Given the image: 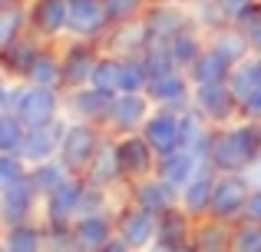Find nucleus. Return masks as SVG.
<instances>
[{"mask_svg":"<svg viewBox=\"0 0 261 252\" xmlns=\"http://www.w3.org/2000/svg\"><path fill=\"white\" fill-rule=\"evenodd\" d=\"M23 83H37V86H53L63 90V63H60V43H43V50L37 53L30 73Z\"/></svg>","mask_w":261,"mask_h":252,"instance_id":"c85d7f7f","label":"nucleus"},{"mask_svg":"<svg viewBox=\"0 0 261 252\" xmlns=\"http://www.w3.org/2000/svg\"><path fill=\"white\" fill-rule=\"evenodd\" d=\"M142 140L155 149V156H166L178 149V110H166V106H155L152 117L142 126Z\"/></svg>","mask_w":261,"mask_h":252,"instance_id":"5701e85b","label":"nucleus"},{"mask_svg":"<svg viewBox=\"0 0 261 252\" xmlns=\"http://www.w3.org/2000/svg\"><path fill=\"white\" fill-rule=\"evenodd\" d=\"M106 33H109V17L102 0H70V37L102 43Z\"/></svg>","mask_w":261,"mask_h":252,"instance_id":"a211bd4d","label":"nucleus"},{"mask_svg":"<svg viewBox=\"0 0 261 252\" xmlns=\"http://www.w3.org/2000/svg\"><path fill=\"white\" fill-rule=\"evenodd\" d=\"M231 252H261V222H235L231 233Z\"/></svg>","mask_w":261,"mask_h":252,"instance_id":"ea45409f","label":"nucleus"},{"mask_svg":"<svg viewBox=\"0 0 261 252\" xmlns=\"http://www.w3.org/2000/svg\"><path fill=\"white\" fill-rule=\"evenodd\" d=\"M116 236L113 213H96V216H80L70 226V242L76 252H96Z\"/></svg>","mask_w":261,"mask_h":252,"instance_id":"6ab92c4d","label":"nucleus"},{"mask_svg":"<svg viewBox=\"0 0 261 252\" xmlns=\"http://www.w3.org/2000/svg\"><path fill=\"white\" fill-rule=\"evenodd\" d=\"M109 110H113V93H102L96 86H80V90L63 93V117L76 123L106 126Z\"/></svg>","mask_w":261,"mask_h":252,"instance_id":"9b49d317","label":"nucleus"},{"mask_svg":"<svg viewBox=\"0 0 261 252\" xmlns=\"http://www.w3.org/2000/svg\"><path fill=\"white\" fill-rule=\"evenodd\" d=\"M202 166H205V153L202 149L178 146V149H172V153L159 156V169H155V173H159L166 182H172L175 189H182V186H189L192 176H195Z\"/></svg>","mask_w":261,"mask_h":252,"instance_id":"b1692460","label":"nucleus"},{"mask_svg":"<svg viewBox=\"0 0 261 252\" xmlns=\"http://www.w3.org/2000/svg\"><path fill=\"white\" fill-rule=\"evenodd\" d=\"M208 4L218 10V17H222L225 24H242L261 0H208Z\"/></svg>","mask_w":261,"mask_h":252,"instance_id":"79ce46f5","label":"nucleus"},{"mask_svg":"<svg viewBox=\"0 0 261 252\" xmlns=\"http://www.w3.org/2000/svg\"><path fill=\"white\" fill-rule=\"evenodd\" d=\"M83 179L89 182V186H96V189H109V193H116L119 199L126 196V176H122L119 153H116V140H113V136H106L102 149L93 156V163L86 166Z\"/></svg>","mask_w":261,"mask_h":252,"instance_id":"2eb2a0df","label":"nucleus"},{"mask_svg":"<svg viewBox=\"0 0 261 252\" xmlns=\"http://www.w3.org/2000/svg\"><path fill=\"white\" fill-rule=\"evenodd\" d=\"M106 4V17H109V27L116 24H129V20H139L142 13L149 10L152 0H102Z\"/></svg>","mask_w":261,"mask_h":252,"instance_id":"58836bf2","label":"nucleus"},{"mask_svg":"<svg viewBox=\"0 0 261 252\" xmlns=\"http://www.w3.org/2000/svg\"><path fill=\"white\" fill-rule=\"evenodd\" d=\"M248 176H251V182H258V186H261V159L255 163V166H251V173H248Z\"/></svg>","mask_w":261,"mask_h":252,"instance_id":"de8ad7c7","label":"nucleus"},{"mask_svg":"<svg viewBox=\"0 0 261 252\" xmlns=\"http://www.w3.org/2000/svg\"><path fill=\"white\" fill-rule=\"evenodd\" d=\"M43 213V196L37 193V186L30 182V176L20 182H13L10 189L0 193V216H4V229L7 226H20V222H33Z\"/></svg>","mask_w":261,"mask_h":252,"instance_id":"f8f14e48","label":"nucleus"},{"mask_svg":"<svg viewBox=\"0 0 261 252\" xmlns=\"http://www.w3.org/2000/svg\"><path fill=\"white\" fill-rule=\"evenodd\" d=\"M242 219L261 222V186H258V182L251 186V193H248V202H245V216H242Z\"/></svg>","mask_w":261,"mask_h":252,"instance_id":"37998d69","label":"nucleus"},{"mask_svg":"<svg viewBox=\"0 0 261 252\" xmlns=\"http://www.w3.org/2000/svg\"><path fill=\"white\" fill-rule=\"evenodd\" d=\"M242 120H255V123H261V83L255 86V93L242 103Z\"/></svg>","mask_w":261,"mask_h":252,"instance_id":"a18cd8bd","label":"nucleus"},{"mask_svg":"<svg viewBox=\"0 0 261 252\" xmlns=\"http://www.w3.org/2000/svg\"><path fill=\"white\" fill-rule=\"evenodd\" d=\"M30 33L43 43H63L70 37V0H30Z\"/></svg>","mask_w":261,"mask_h":252,"instance_id":"1a4fd4ad","label":"nucleus"},{"mask_svg":"<svg viewBox=\"0 0 261 252\" xmlns=\"http://www.w3.org/2000/svg\"><path fill=\"white\" fill-rule=\"evenodd\" d=\"M152 4H185V0H152Z\"/></svg>","mask_w":261,"mask_h":252,"instance_id":"864d4df0","label":"nucleus"},{"mask_svg":"<svg viewBox=\"0 0 261 252\" xmlns=\"http://www.w3.org/2000/svg\"><path fill=\"white\" fill-rule=\"evenodd\" d=\"M70 176L73 173L63 166V159H50V163H40V166H30V182L37 186V193L43 196V199L50 193H57Z\"/></svg>","mask_w":261,"mask_h":252,"instance_id":"f704fd0d","label":"nucleus"},{"mask_svg":"<svg viewBox=\"0 0 261 252\" xmlns=\"http://www.w3.org/2000/svg\"><path fill=\"white\" fill-rule=\"evenodd\" d=\"M231 233H235V226L215 219V216H205V219H195L192 246L198 252H231Z\"/></svg>","mask_w":261,"mask_h":252,"instance_id":"cd10ccee","label":"nucleus"},{"mask_svg":"<svg viewBox=\"0 0 261 252\" xmlns=\"http://www.w3.org/2000/svg\"><path fill=\"white\" fill-rule=\"evenodd\" d=\"M146 97L155 106H166V110H185L192 103V80L185 70H172L166 77H152Z\"/></svg>","mask_w":261,"mask_h":252,"instance_id":"aec40b11","label":"nucleus"},{"mask_svg":"<svg viewBox=\"0 0 261 252\" xmlns=\"http://www.w3.org/2000/svg\"><path fill=\"white\" fill-rule=\"evenodd\" d=\"M27 176H30V166H27L20 156H13V153H0V193H4V189H10L13 182L27 179Z\"/></svg>","mask_w":261,"mask_h":252,"instance_id":"a19ab883","label":"nucleus"},{"mask_svg":"<svg viewBox=\"0 0 261 252\" xmlns=\"http://www.w3.org/2000/svg\"><path fill=\"white\" fill-rule=\"evenodd\" d=\"M192 106L205 117L208 126H228L242 117V103L231 93L228 80L225 83H205V86H192Z\"/></svg>","mask_w":261,"mask_h":252,"instance_id":"0eeeda50","label":"nucleus"},{"mask_svg":"<svg viewBox=\"0 0 261 252\" xmlns=\"http://www.w3.org/2000/svg\"><path fill=\"white\" fill-rule=\"evenodd\" d=\"M10 113L20 120L27 129L50 126L63 117V90L53 86H37V83H17Z\"/></svg>","mask_w":261,"mask_h":252,"instance_id":"f257e3e1","label":"nucleus"},{"mask_svg":"<svg viewBox=\"0 0 261 252\" xmlns=\"http://www.w3.org/2000/svg\"><path fill=\"white\" fill-rule=\"evenodd\" d=\"M185 4L192 7V10H195V7H202V4H208V0H185Z\"/></svg>","mask_w":261,"mask_h":252,"instance_id":"8fccbe9b","label":"nucleus"},{"mask_svg":"<svg viewBox=\"0 0 261 252\" xmlns=\"http://www.w3.org/2000/svg\"><path fill=\"white\" fill-rule=\"evenodd\" d=\"M99 57H102V43H96V40H80V37H66L63 43H60L63 93L66 90H80V86H89Z\"/></svg>","mask_w":261,"mask_h":252,"instance_id":"20e7f679","label":"nucleus"},{"mask_svg":"<svg viewBox=\"0 0 261 252\" xmlns=\"http://www.w3.org/2000/svg\"><path fill=\"white\" fill-rule=\"evenodd\" d=\"M30 33V13L27 4H4L0 7V50L17 43L20 37Z\"/></svg>","mask_w":261,"mask_h":252,"instance_id":"72a5a7b5","label":"nucleus"},{"mask_svg":"<svg viewBox=\"0 0 261 252\" xmlns=\"http://www.w3.org/2000/svg\"><path fill=\"white\" fill-rule=\"evenodd\" d=\"M189 80L192 86H205V83H225L231 73V63L222 57V53L215 50V47H205L202 53H198V60L189 66Z\"/></svg>","mask_w":261,"mask_h":252,"instance_id":"7c9ffc66","label":"nucleus"},{"mask_svg":"<svg viewBox=\"0 0 261 252\" xmlns=\"http://www.w3.org/2000/svg\"><path fill=\"white\" fill-rule=\"evenodd\" d=\"M251 176L248 173H218L215 179V193H212V213L215 219L228 222H242L245 216V202H248V193H251Z\"/></svg>","mask_w":261,"mask_h":252,"instance_id":"423d86ee","label":"nucleus"},{"mask_svg":"<svg viewBox=\"0 0 261 252\" xmlns=\"http://www.w3.org/2000/svg\"><path fill=\"white\" fill-rule=\"evenodd\" d=\"M142 20H146V27H149V37L169 43L175 33H182L185 27L195 24V10H192L189 4H149V10L142 13Z\"/></svg>","mask_w":261,"mask_h":252,"instance_id":"dca6fc26","label":"nucleus"},{"mask_svg":"<svg viewBox=\"0 0 261 252\" xmlns=\"http://www.w3.org/2000/svg\"><path fill=\"white\" fill-rule=\"evenodd\" d=\"M0 246L7 252H50V229H46L43 219L7 226L4 236H0Z\"/></svg>","mask_w":261,"mask_h":252,"instance_id":"393cba45","label":"nucleus"},{"mask_svg":"<svg viewBox=\"0 0 261 252\" xmlns=\"http://www.w3.org/2000/svg\"><path fill=\"white\" fill-rule=\"evenodd\" d=\"M83 189H86L83 176H70L57 193H50L43 199L40 219L46 222L50 233H70V226L76 222V213H80V196H83Z\"/></svg>","mask_w":261,"mask_h":252,"instance_id":"6e6552de","label":"nucleus"},{"mask_svg":"<svg viewBox=\"0 0 261 252\" xmlns=\"http://www.w3.org/2000/svg\"><path fill=\"white\" fill-rule=\"evenodd\" d=\"M258 83H261V57H258V53H251V57H245L242 63L231 66L228 86H231V93L238 97V103H245V100L255 93Z\"/></svg>","mask_w":261,"mask_h":252,"instance_id":"473e14b6","label":"nucleus"},{"mask_svg":"<svg viewBox=\"0 0 261 252\" xmlns=\"http://www.w3.org/2000/svg\"><path fill=\"white\" fill-rule=\"evenodd\" d=\"M175 252H198V249H195V246L189 242V246H182V249H175Z\"/></svg>","mask_w":261,"mask_h":252,"instance_id":"3c124183","label":"nucleus"},{"mask_svg":"<svg viewBox=\"0 0 261 252\" xmlns=\"http://www.w3.org/2000/svg\"><path fill=\"white\" fill-rule=\"evenodd\" d=\"M96 252H136V249H133V246H126V242H122L119 236H113V239H109L106 246H102V249H96Z\"/></svg>","mask_w":261,"mask_h":252,"instance_id":"49530a36","label":"nucleus"},{"mask_svg":"<svg viewBox=\"0 0 261 252\" xmlns=\"http://www.w3.org/2000/svg\"><path fill=\"white\" fill-rule=\"evenodd\" d=\"M66 123L70 120L60 117L57 123L50 126H40V129H27V140L20 146V159L27 166H40V163H50L60 156V143H63V133H66Z\"/></svg>","mask_w":261,"mask_h":252,"instance_id":"f3484780","label":"nucleus"},{"mask_svg":"<svg viewBox=\"0 0 261 252\" xmlns=\"http://www.w3.org/2000/svg\"><path fill=\"white\" fill-rule=\"evenodd\" d=\"M192 233H195V219L182 206H172L159 216V236H155V242H162L169 249H182L192 242Z\"/></svg>","mask_w":261,"mask_h":252,"instance_id":"bb28decb","label":"nucleus"},{"mask_svg":"<svg viewBox=\"0 0 261 252\" xmlns=\"http://www.w3.org/2000/svg\"><path fill=\"white\" fill-rule=\"evenodd\" d=\"M142 252H175V249H169V246H162V242H152L149 249H142Z\"/></svg>","mask_w":261,"mask_h":252,"instance_id":"09e8293b","label":"nucleus"},{"mask_svg":"<svg viewBox=\"0 0 261 252\" xmlns=\"http://www.w3.org/2000/svg\"><path fill=\"white\" fill-rule=\"evenodd\" d=\"M205 163L215 173H251V156L245 149L242 136H238L235 123L228 126H212L208 143H205Z\"/></svg>","mask_w":261,"mask_h":252,"instance_id":"f03ea898","label":"nucleus"},{"mask_svg":"<svg viewBox=\"0 0 261 252\" xmlns=\"http://www.w3.org/2000/svg\"><path fill=\"white\" fill-rule=\"evenodd\" d=\"M149 27L146 20H129V24H116L109 27V33L102 37V53H113V57H136V53H146L149 47Z\"/></svg>","mask_w":261,"mask_h":252,"instance_id":"412c9836","label":"nucleus"},{"mask_svg":"<svg viewBox=\"0 0 261 252\" xmlns=\"http://www.w3.org/2000/svg\"><path fill=\"white\" fill-rule=\"evenodd\" d=\"M119 83H122V57H113V53H102L99 63H96L93 70V80H89V86H96V90L102 93H119Z\"/></svg>","mask_w":261,"mask_h":252,"instance_id":"c9c22d12","label":"nucleus"},{"mask_svg":"<svg viewBox=\"0 0 261 252\" xmlns=\"http://www.w3.org/2000/svg\"><path fill=\"white\" fill-rule=\"evenodd\" d=\"M13 93H17V80H13V77H7V73L0 70V113H7V110H10Z\"/></svg>","mask_w":261,"mask_h":252,"instance_id":"c03bdc74","label":"nucleus"},{"mask_svg":"<svg viewBox=\"0 0 261 252\" xmlns=\"http://www.w3.org/2000/svg\"><path fill=\"white\" fill-rule=\"evenodd\" d=\"M155 103L146 93H116L113 97V110L106 120V136H129V133H142L146 120L152 117Z\"/></svg>","mask_w":261,"mask_h":252,"instance_id":"9d476101","label":"nucleus"},{"mask_svg":"<svg viewBox=\"0 0 261 252\" xmlns=\"http://www.w3.org/2000/svg\"><path fill=\"white\" fill-rule=\"evenodd\" d=\"M0 236H4V216H0Z\"/></svg>","mask_w":261,"mask_h":252,"instance_id":"5fc2aeb1","label":"nucleus"},{"mask_svg":"<svg viewBox=\"0 0 261 252\" xmlns=\"http://www.w3.org/2000/svg\"><path fill=\"white\" fill-rule=\"evenodd\" d=\"M4 4H30V0H0V7Z\"/></svg>","mask_w":261,"mask_h":252,"instance_id":"603ef678","label":"nucleus"},{"mask_svg":"<svg viewBox=\"0 0 261 252\" xmlns=\"http://www.w3.org/2000/svg\"><path fill=\"white\" fill-rule=\"evenodd\" d=\"M23 140H27V126L20 123V120L13 117L10 110L0 113V153L20 156V146H23Z\"/></svg>","mask_w":261,"mask_h":252,"instance_id":"4c0bfd02","label":"nucleus"},{"mask_svg":"<svg viewBox=\"0 0 261 252\" xmlns=\"http://www.w3.org/2000/svg\"><path fill=\"white\" fill-rule=\"evenodd\" d=\"M205 47H208V33L198 27V20L169 40V53H172V60H175L178 70H189V66L198 60V53H202Z\"/></svg>","mask_w":261,"mask_h":252,"instance_id":"c756f323","label":"nucleus"},{"mask_svg":"<svg viewBox=\"0 0 261 252\" xmlns=\"http://www.w3.org/2000/svg\"><path fill=\"white\" fill-rule=\"evenodd\" d=\"M102 143H106V129L102 126L70 120V123H66V133H63V143H60V156L57 159H63V166L70 169L73 176H83L86 166L93 163V156L102 149Z\"/></svg>","mask_w":261,"mask_h":252,"instance_id":"7ed1b4c3","label":"nucleus"},{"mask_svg":"<svg viewBox=\"0 0 261 252\" xmlns=\"http://www.w3.org/2000/svg\"><path fill=\"white\" fill-rule=\"evenodd\" d=\"M215 179L218 173L205 163L202 169H198L195 176H192L189 186L178 189V206L185 209V213L192 216V219H205V216L212 213V193H215Z\"/></svg>","mask_w":261,"mask_h":252,"instance_id":"4be33fe9","label":"nucleus"},{"mask_svg":"<svg viewBox=\"0 0 261 252\" xmlns=\"http://www.w3.org/2000/svg\"><path fill=\"white\" fill-rule=\"evenodd\" d=\"M113 222H116V236H119L126 246H133L136 252L149 249V246L155 242V236H159V216L139 209L136 202H129L126 196L116 202Z\"/></svg>","mask_w":261,"mask_h":252,"instance_id":"39448f33","label":"nucleus"},{"mask_svg":"<svg viewBox=\"0 0 261 252\" xmlns=\"http://www.w3.org/2000/svg\"><path fill=\"white\" fill-rule=\"evenodd\" d=\"M208 47H215L231 66L242 63L245 57H251V43H248V37H245V30L238 24H225V27H218V30H212Z\"/></svg>","mask_w":261,"mask_h":252,"instance_id":"2f4dec72","label":"nucleus"},{"mask_svg":"<svg viewBox=\"0 0 261 252\" xmlns=\"http://www.w3.org/2000/svg\"><path fill=\"white\" fill-rule=\"evenodd\" d=\"M149 73L146 66V57L136 53V57H122V83H119V93H146L149 90Z\"/></svg>","mask_w":261,"mask_h":252,"instance_id":"e433bc0d","label":"nucleus"},{"mask_svg":"<svg viewBox=\"0 0 261 252\" xmlns=\"http://www.w3.org/2000/svg\"><path fill=\"white\" fill-rule=\"evenodd\" d=\"M0 252H7V249H4V246H0Z\"/></svg>","mask_w":261,"mask_h":252,"instance_id":"6e6d98bb","label":"nucleus"},{"mask_svg":"<svg viewBox=\"0 0 261 252\" xmlns=\"http://www.w3.org/2000/svg\"><path fill=\"white\" fill-rule=\"evenodd\" d=\"M40 50H43V40H37L33 33H27V37H20L17 43H10V47L0 50V70H4L7 77H13L17 83H23Z\"/></svg>","mask_w":261,"mask_h":252,"instance_id":"a878e982","label":"nucleus"},{"mask_svg":"<svg viewBox=\"0 0 261 252\" xmlns=\"http://www.w3.org/2000/svg\"><path fill=\"white\" fill-rule=\"evenodd\" d=\"M126 199L136 202L139 209H146V213L152 216H162L166 209L178 206V189L172 186V182H166L159 173L146 176V179H136L126 186Z\"/></svg>","mask_w":261,"mask_h":252,"instance_id":"4468645a","label":"nucleus"},{"mask_svg":"<svg viewBox=\"0 0 261 252\" xmlns=\"http://www.w3.org/2000/svg\"><path fill=\"white\" fill-rule=\"evenodd\" d=\"M116 140V153H119V166L126 176V186L136 179H146L159 169V156L155 149L142 140V133H129V136H113Z\"/></svg>","mask_w":261,"mask_h":252,"instance_id":"ddd939ff","label":"nucleus"}]
</instances>
